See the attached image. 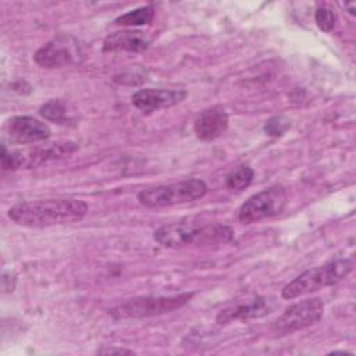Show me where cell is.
Returning <instances> with one entry per match:
<instances>
[{"mask_svg":"<svg viewBox=\"0 0 356 356\" xmlns=\"http://www.w3.org/2000/svg\"><path fill=\"white\" fill-rule=\"evenodd\" d=\"M88 213V204L79 199H44L14 204L7 216L18 225L46 228L81 221Z\"/></svg>","mask_w":356,"mask_h":356,"instance_id":"1","label":"cell"},{"mask_svg":"<svg viewBox=\"0 0 356 356\" xmlns=\"http://www.w3.org/2000/svg\"><path fill=\"white\" fill-rule=\"evenodd\" d=\"M153 238L164 248H185L191 245H211L227 243L232 241L234 231L221 224L200 222V221H179L159 227Z\"/></svg>","mask_w":356,"mask_h":356,"instance_id":"2","label":"cell"},{"mask_svg":"<svg viewBox=\"0 0 356 356\" xmlns=\"http://www.w3.org/2000/svg\"><path fill=\"white\" fill-rule=\"evenodd\" d=\"M352 271V261L349 259H337L321 266L309 268L293 278L282 288L281 296L284 299H295L298 296L313 293L321 288L331 286L342 281Z\"/></svg>","mask_w":356,"mask_h":356,"instance_id":"3","label":"cell"},{"mask_svg":"<svg viewBox=\"0 0 356 356\" xmlns=\"http://www.w3.org/2000/svg\"><path fill=\"white\" fill-rule=\"evenodd\" d=\"M207 193V185L202 179H185L175 184L160 185L143 189L138 193V200L142 206L150 209L170 207L175 204L191 203L202 199Z\"/></svg>","mask_w":356,"mask_h":356,"instance_id":"4","label":"cell"},{"mask_svg":"<svg viewBox=\"0 0 356 356\" xmlns=\"http://www.w3.org/2000/svg\"><path fill=\"white\" fill-rule=\"evenodd\" d=\"M193 292H182L168 296H136L113 307L110 314L115 318H145L174 312L185 306Z\"/></svg>","mask_w":356,"mask_h":356,"instance_id":"5","label":"cell"},{"mask_svg":"<svg viewBox=\"0 0 356 356\" xmlns=\"http://www.w3.org/2000/svg\"><path fill=\"white\" fill-rule=\"evenodd\" d=\"M288 203V193L284 186L275 185L252 195L238 210V218L242 224L257 222L264 218L278 216Z\"/></svg>","mask_w":356,"mask_h":356,"instance_id":"6","label":"cell"},{"mask_svg":"<svg viewBox=\"0 0 356 356\" xmlns=\"http://www.w3.org/2000/svg\"><path fill=\"white\" fill-rule=\"evenodd\" d=\"M324 313V302L320 298H309L296 302L273 323L271 331L275 337H284L316 324Z\"/></svg>","mask_w":356,"mask_h":356,"instance_id":"7","label":"cell"},{"mask_svg":"<svg viewBox=\"0 0 356 356\" xmlns=\"http://www.w3.org/2000/svg\"><path fill=\"white\" fill-rule=\"evenodd\" d=\"M81 56L78 43L70 36L60 35L42 46L33 56L38 65L43 68H60L78 63Z\"/></svg>","mask_w":356,"mask_h":356,"instance_id":"8","label":"cell"},{"mask_svg":"<svg viewBox=\"0 0 356 356\" xmlns=\"http://www.w3.org/2000/svg\"><path fill=\"white\" fill-rule=\"evenodd\" d=\"M7 138L14 143H36L50 138L51 129L46 122H42L29 115H15L7 120L4 125Z\"/></svg>","mask_w":356,"mask_h":356,"instance_id":"9","label":"cell"},{"mask_svg":"<svg viewBox=\"0 0 356 356\" xmlns=\"http://www.w3.org/2000/svg\"><path fill=\"white\" fill-rule=\"evenodd\" d=\"M188 96L186 90L178 89H154L146 88L139 89L131 96L132 104L143 111V113H153L156 110L168 108L178 103H181Z\"/></svg>","mask_w":356,"mask_h":356,"instance_id":"10","label":"cell"},{"mask_svg":"<svg viewBox=\"0 0 356 356\" xmlns=\"http://www.w3.org/2000/svg\"><path fill=\"white\" fill-rule=\"evenodd\" d=\"M228 114L221 106H211L203 110L195 120L193 131L200 140H214L228 128Z\"/></svg>","mask_w":356,"mask_h":356,"instance_id":"11","label":"cell"},{"mask_svg":"<svg viewBox=\"0 0 356 356\" xmlns=\"http://www.w3.org/2000/svg\"><path fill=\"white\" fill-rule=\"evenodd\" d=\"M270 313L268 302L264 298H254L250 302H242L236 305H231L221 312H218L216 317V323L222 325L228 324L234 320H250V318H259Z\"/></svg>","mask_w":356,"mask_h":356,"instance_id":"12","label":"cell"},{"mask_svg":"<svg viewBox=\"0 0 356 356\" xmlns=\"http://www.w3.org/2000/svg\"><path fill=\"white\" fill-rule=\"evenodd\" d=\"M150 38L142 31H118L110 33L103 42V51L140 53L149 49Z\"/></svg>","mask_w":356,"mask_h":356,"instance_id":"13","label":"cell"},{"mask_svg":"<svg viewBox=\"0 0 356 356\" xmlns=\"http://www.w3.org/2000/svg\"><path fill=\"white\" fill-rule=\"evenodd\" d=\"M78 145L74 142H58L51 143L46 147H38L29 150L26 153L22 152V167H38L50 160H58L70 157L74 152H76Z\"/></svg>","mask_w":356,"mask_h":356,"instance_id":"14","label":"cell"},{"mask_svg":"<svg viewBox=\"0 0 356 356\" xmlns=\"http://www.w3.org/2000/svg\"><path fill=\"white\" fill-rule=\"evenodd\" d=\"M154 17V7L153 6H145L135 10H131L118 18H115V25L122 26H138V25H146L153 21Z\"/></svg>","mask_w":356,"mask_h":356,"instance_id":"15","label":"cell"},{"mask_svg":"<svg viewBox=\"0 0 356 356\" xmlns=\"http://www.w3.org/2000/svg\"><path fill=\"white\" fill-rule=\"evenodd\" d=\"M253 177V168L249 165H239L225 177V186L231 191H242L252 184Z\"/></svg>","mask_w":356,"mask_h":356,"instance_id":"16","label":"cell"},{"mask_svg":"<svg viewBox=\"0 0 356 356\" xmlns=\"http://www.w3.org/2000/svg\"><path fill=\"white\" fill-rule=\"evenodd\" d=\"M40 115L49 121L57 122V124H63L67 118V113H65V106L61 100H50L47 103H44L40 110H39Z\"/></svg>","mask_w":356,"mask_h":356,"instance_id":"17","label":"cell"},{"mask_svg":"<svg viewBox=\"0 0 356 356\" xmlns=\"http://www.w3.org/2000/svg\"><path fill=\"white\" fill-rule=\"evenodd\" d=\"M291 127V121L282 115H275L271 117L268 121L264 124V132L270 136H280L288 131Z\"/></svg>","mask_w":356,"mask_h":356,"instance_id":"18","label":"cell"},{"mask_svg":"<svg viewBox=\"0 0 356 356\" xmlns=\"http://www.w3.org/2000/svg\"><path fill=\"white\" fill-rule=\"evenodd\" d=\"M1 165L4 170H17L22 167V152L8 150L6 145L1 146Z\"/></svg>","mask_w":356,"mask_h":356,"instance_id":"19","label":"cell"},{"mask_svg":"<svg viewBox=\"0 0 356 356\" xmlns=\"http://www.w3.org/2000/svg\"><path fill=\"white\" fill-rule=\"evenodd\" d=\"M314 17H316V22H317V25H318V28L321 31H324V32L332 31V28L335 25V19H337V17L332 13V10H330V8L324 7V6L318 7L316 10V15Z\"/></svg>","mask_w":356,"mask_h":356,"instance_id":"20","label":"cell"},{"mask_svg":"<svg viewBox=\"0 0 356 356\" xmlns=\"http://www.w3.org/2000/svg\"><path fill=\"white\" fill-rule=\"evenodd\" d=\"M97 353L100 355H132L134 352L129 350V349H125V348H114V346H104L102 349L97 350Z\"/></svg>","mask_w":356,"mask_h":356,"instance_id":"21","label":"cell"}]
</instances>
